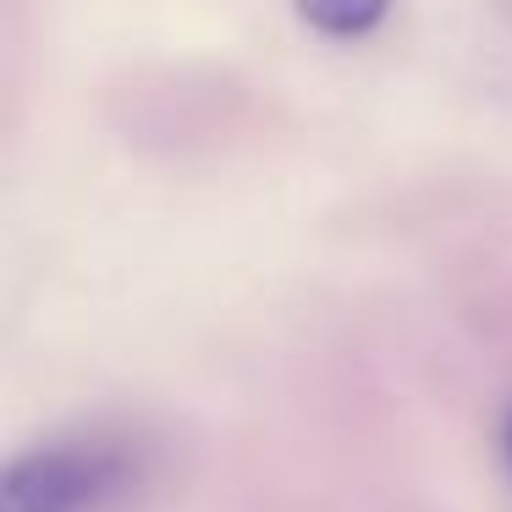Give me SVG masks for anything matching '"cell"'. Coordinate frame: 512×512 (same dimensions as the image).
<instances>
[{
    "label": "cell",
    "instance_id": "cell-2",
    "mask_svg": "<svg viewBox=\"0 0 512 512\" xmlns=\"http://www.w3.org/2000/svg\"><path fill=\"white\" fill-rule=\"evenodd\" d=\"M303 23L320 28L325 39H358L391 12V0H298Z\"/></svg>",
    "mask_w": 512,
    "mask_h": 512
},
{
    "label": "cell",
    "instance_id": "cell-1",
    "mask_svg": "<svg viewBox=\"0 0 512 512\" xmlns=\"http://www.w3.org/2000/svg\"><path fill=\"white\" fill-rule=\"evenodd\" d=\"M149 457L122 430H67L0 468V512H122L144 490Z\"/></svg>",
    "mask_w": 512,
    "mask_h": 512
},
{
    "label": "cell",
    "instance_id": "cell-3",
    "mask_svg": "<svg viewBox=\"0 0 512 512\" xmlns=\"http://www.w3.org/2000/svg\"><path fill=\"white\" fill-rule=\"evenodd\" d=\"M501 468H507V479H512V408L501 413Z\"/></svg>",
    "mask_w": 512,
    "mask_h": 512
}]
</instances>
